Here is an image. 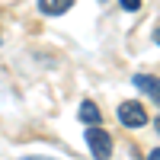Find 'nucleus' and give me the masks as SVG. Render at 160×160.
<instances>
[{"label": "nucleus", "mask_w": 160, "mask_h": 160, "mask_svg": "<svg viewBox=\"0 0 160 160\" xmlns=\"http://www.w3.org/2000/svg\"><path fill=\"white\" fill-rule=\"evenodd\" d=\"M148 118H151V112L144 109L141 102H135V99H125L122 106H118V122H122L125 128H144Z\"/></svg>", "instance_id": "nucleus-2"}, {"label": "nucleus", "mask_w": 160, "mask_h": 160, "mask_svg": "<svg viewBox=\"0 0 160 160\" xmlns=\"http://www.w3.org/2000/svg\"><path fill=\"white\" fill-rule=\"evenodd\" d=\"M22 160H51V157H22Z\"/></svg>", "instance_id": "nucleus-8"}, {"label": "nucleus", "mask_w": 160, "mask_h": 160, "mask_svg": "<svg viewBox=\"0 0 160 160\" xmlns=\"http://www.w3.org/2000/svg\"><path fill=\"white\" fill-rule=\"evenodd\" d=\"M135 87L144 90V93H151V99L157 102V77H154V74H151V77H148V74H138V77H135Z\"/></svg>", "instance_id": "nucleus-5"}, {"label": "nucleus", "mask_w": 160, "mask_h": 160, "mask_svg": "<svg viewBox=\"0 0 160 160\" xmlns=\"http://www.w3.org/2000/svg\"><path fill=\"white\" fill-rule=\"evenodd\" d=\"M148 160H160V151H157V148H154V151H151V154H148Z\"/></svg>", "instance_id": "nucleus-7"}, {"label": "nucleus", "mask_w": 160, "mask_h": 160, "mask_svg": "<svg viewBox=\"0 0 160 160\" xmlns=\"http://www.w3.org/2000/svg\"><path fill=\"white\" fill-rule=\"evenodd\" d=\"M122 3V10H128V13H138L141 10V0H118Z\"/></svg>", "instance_id": "nucleus-6"}, {"label": "nucleus", "mask_w": 160, "mask_h": 160, "mask_svg": "<svg viewBox=\"0 0 160 160\" xmlns=\"http://www.w3.org/2000/svg\"><path fill=\"white\" fill-rule=\"evenodd\" d=\"M80 122H83V125H99L102 122V112H99V106L96 102H93V99H83V102H80Z\"/></svg>", "instance_id": "nucleus-3"}, {"label": "nucleus", "mask_w": 160, "mask_h": 160, "mask_svg": "<svg viewBox=\"0 0 160 160\" xmlns=\"http://www.w3.org/2000/svg\"><path fill=\"white\" fill-rule=\"evenodd\" d=\"M87 148H90V154L96 157V160H109L112 157V135L106 128H99V125H90V131H87Z\"/></svg>", "instance_id": "nucleus-1"}, {"label": "nucleus", "mask_w": 160, "mask_h": 160, "mask_svg": "<svg viewBox=\"0 0 160 160\" xmlns=\"http://www.w3.org/2000/svg\"><path fill=\"white\" fill-rule=\"evenodd\" d=\"M74 7V0H38V10L45 13V16H61V13H68Z\"/></svg>", "instance_id": "nucleus-4"}]
</instances>
